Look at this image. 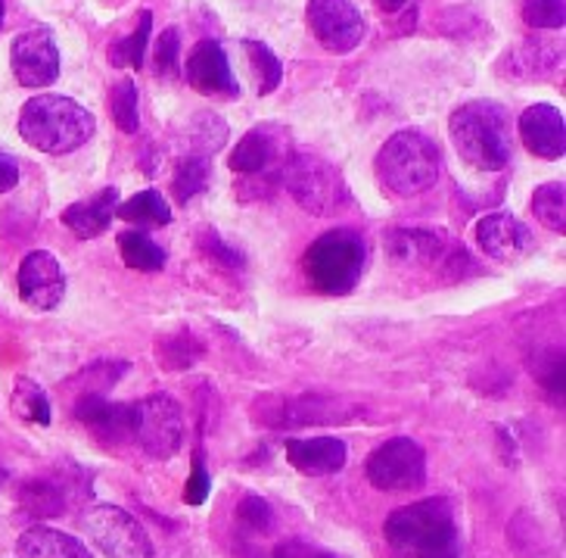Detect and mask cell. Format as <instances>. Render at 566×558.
I'll return each instance as SVG.
<instances>
[{
    "label": "cell",
    "mask_w": 566,
    "mask_h": 558,
    "mask_svg": "<svg viewBox=\"0 0 566 558\" xmlns=\"http://www.w3.org/2000/svg\"><path fill=\"white\" fill-rule=\"evenodd\" d=\"M202 254L209 256L216 266H221V269H240L243 266V256L231 250L216 231H206V237H202Z\"/></svg>",
    "instance_id": "36"
},
{
    "label": "cell",
    "mask_w": 566,
    "mask_h": 558,
    "mask_svg": "<svg viewBox=\"0 0 566 558\" xmlns=\"http://www.w3.org/2000/svg\"><path fill=\"white\" fill-rule=\"evenodd\" d=\"M118 219L134 221V225H144V228H163L171 221V206L166 204V197L159 190H140L128 197L125 204H118L116 209Z\"/></svg>",
    "instance_id": "23"
},
{
    "label": "cell",
    "mask_w": 566,
    "mask_h": 558,
    "mask_svg": "<svg viewBox=\"0 0 566 558\" xmlns=\"http://www.w3.org/2000/svg\"><path fill=\"white\" fill-rule=\"evenodd\" d=\"M19 185V163L10 153L0 151V194L13 190Z\"/></svg>",
    "instance_id": "38"
},
{
    "label": "cell",
    "mask_w": 566,
    "mask_h": 558,
    "mask_svg": "<svg viewBox=\"0 0 566 558\" xmlns=\"http://www.w3.org/2000/svg\"><path fill=\"white\" fill-rule=\"evenodd\" d=\"M308 285L327 297L355 290L365 271V244L355 231H327L302 256Z\"/></svg>",
    "instance_id": "5"
},
{
    "label": "cell",
    "mask_w": 566,
    "mask_h": 558,
    "mask_svg": "<svg viewBox=\"0 0 566 558\" xmlns=\"http://www.w3.org/2000/svg\"><path fill=\"white\" fill-rule=\"evenodd\" d=\"M19 558H94L82 546V540H75L72 534H63L56 527L34 525L29 527L17 540Z\"/></svg>",
    "instance_id": "21"
},
{
    "label": "cell",
    "mask_w": 566,
    "mask_h": 558,
    "mask_svg": "<svg viewBox=\"0 0 566 558\" xmlns=\"http://www.w3.org/2000/svg\"><path fill=\"white\" fill-rule=\"evenodd\" d=\"M281 159V147H277V135L271 125H255L252 132L243 135V141L233 147L231 153V169L237 175H247V178H259L265 175L268 169L281 172L283 166H277Z\"/></svg>",
    "instance_id": "19"
},
{
    "label": "cell",
    "mask_w": 566,
    "mask_h": 558,
    "mask_svg": "<svg viewBox=\"0 0 566 558\" xmlns=\"http://www.w3.org/2000/svg\"><path fill=\"white\" fill-rule=\"evenodd\" d=\"M116 209H118V190L116 187H106L101 194H94V197H87V200H78V204H72L69 209H63V225L72 228V235L84 237V240H91V237H101L113 219H116Z\"/></svg>",
    "instance_id": "20"
},
{
    "label": "cell",
    "mask_w": 566,
    "mask_h": 558,
    "mask_svg": "<svg viewBox=\"0 0 566 558\" xmlns=\"http://www.w3.org/2000/svg\"><path fill=\"white\" fill-rule=\"evenodd\" d=\"M97 132V122L91 116V110H84L82 103L63 97V94H41L22 106L19 113V135L25 137V144H32L34 151L63 156L84 147Z\"/></svg>",
    "instance_id": "2"
},
{
    "label": "cell",
    "mask_w": 566,
    "mask_h": 558,
    "mask_svg": "<svg viewBox=\"0 0 566 558\" xmlns=\"http://www.w3.org/2000/svg\"><path fill=\"white\" fill-rule=\"evenodd\" d=\"M243 51H247V60H250L252 69V79H255V85H259V94H271V91H277L283 79V69L281 60L274 56V51L262 44V41H243Z\"/></svg>",
    "instance_id": "28"
},
{
    "label": "cell",
    "mask_w": 566,
    "mask_h": 558,
    "mask_svg": "<svg viewBox=\"0 0 566 558\" xmlns=\"http://www.w3.org/2000/svg\"><path fill=\"white\" fill-rule=\"evenodd\" d=\"M237 518H240V525H247L255 534H265L268 527L274 525V512L262 496H243L237 506Z\"/></svg>",
    "instance_id": "35"
},
{
    "label": "cell",
    "mask_w": 566,
    "mask_h": 558,
    "mask_svg": "<svg viewBox=\"0 0 566 558\" xmlns=\"http://www.w3.org/2000/svg\"><path fill=\"white\" fill-rule=\"evenodd\" d=\"M82 527L106 558H153V540L147 527L125 508L97 503L82 515Z\"/></svg>",
    "instance_id": "7"
},
{
    "label": "cell",
    "mask_w": 566,
    "mask_h": 558,
    "mask_svg": "<svg viewBox=\"0 0 566 558\" xmlns=\"http://www.w3.org/2000/svg\"><path fill=\"white\" fill-rule=\"evenodd\" d=\"M132 441L153 458H171L184 443V412L181 406L156 393L132 406Z\"/></svg>",
    "instance_id": "8"
},
{
    "label": "cell",
    "mask_w": 566,
    "mask_h": 558,
    "mask_svg": "<svg viewBox=\"0 0 566 558\" xmlns=\"http://www.w3.org/2000/svg\"><path fill=\"white\" fill-rule=\"evenodd\" d=\"M209 185V159L202 156H184L175 169V200L178 204H190L200 190Z\"/></svg>",
    "instance_id": "30"
},
{
    "label": "cell",
    "mask_w": 566,
    "mask_h": 558,
    "mask_svg": "<svg viewBox=\"0 0 566 558\" xmlns=\"http://www.w3.org/2000/svg\"><path fill=\"white\" fill-rule=\"evenodd\" d=\"M286 462L302 474H336L349 462V446L339 437L286 441Z\"/></svg>",
    "instance_id": "18"
},
{
    "label": "cell",
    "mask_w": 566,
    "mask_h": 558,
    "mask_svg": "<svg viewBox=\"0 0 566 558\" xmlns=\"http://www.w3.org/2000/svg\"><path fill=\"white\" fill-rule=\"evenodd\" d=\"M10 66L22 87H48L60 79V51L48 29H29L13 38Z\"/></svg>",
    "instance_id": "11"
},
{
    "label": "cell",
    "mask_w": 566,
    "mask_h": 558,
    "mask_svg": "<svg viewBox=\"0 0 566 558\" xmlns=\"http://www.w3.org/2000/svg\"><path fill=\"white\" fill-rule=\"evenodd\" d=\"M206 496H209V474H206L202 458H197V462H193V468H190V477H187L184 503H187V506H202V503H206Z\"/></svg>",
    "instance_id": "37"
},
{
    "label": "cell",
    "mask_w": 566,
    "mask_h": 558,
    "mask_svg": "<svg viewBox=\"0 0 566 558\" xmlns=\"http://www.w3.org/2000/svg\"><path fill=\"white\" fill-rule=\"evenodd\" d=\"M13 412H17L22 422L41 424V427L51 424V400L29 378H19L17 381V390H13Z\"/></svg>",
    "instance_id": "29"
},
{
    "label": "cell",
    "mask_w": 566,
    "mask_h": 558,
    "mask_svg": "<svg viewBox=\"0 0 566 558\" xmlns=\"http://www.w3.org/2000/svg\"><path fill=\"white\" fill-rule=\"evenodd\" d=\"M533 216L548 231L564 235L566 231V187L560 182H548L533 194Z\"/></svg>",
    "instance_id": "27"
},
{
    "label": "cell",
    "mask_w": 566,
    "mask_h": 558,
    "mask_svg": "<svg viewBox=\"0 0 566 558\" xmlns=\"http://www.w3.org/2000/svg\"><path fill=\"white\" fill-rule=\"evenodd\" d=\"M75 418L94 434V441L109 446L132 441V406L109 403L101 393H84L75 406Z\"/></svg>",
    "instance_id": "17"
},
{
    "label": "cell",
    "mask_w": 566,
    "mask_h": 558,
    "mask_svg": "<svg viewBox=\"0 0 566 558\" xmlns=\"http://www.w3.org/2000/svg\"><path fill=\"white\" fill-rule=\"evenodd\" d=\"M560 66V48L551 41H526L504 56L501 72L514 75V79H542L551 69Z\"/></svg>",
    "instance_id": "22"
},
{
    "label": "cell",
    "mask_w": 566,
    "mask_h": 558,
    "mask_svg": "<svg viewBox=\"0 0 566 558\" xmlns=\"http://www.w3.org/2000/svg\"><path fill=\"white\" fill-rule=\"evenodd\" d=\"M3 13H7V3L0 0V25H3Z\"/></svg>",
    "instance_id": "40"
},
{
    "label": "cell",
    "mask_w": 566,
    "mask_h": 558,
    "mask_svg": "<svg viewBox=\"0 0 566 558\" xmlns=\"http://www.w3.org/2000/svg\"><path fill=\"white\" fill-rule=\"evenodd\" d=\"M19 503L29 515H38V518H56L66 512V493L60 484L53 480H44V477H34V480H25L19 487Z\"/></svg>",
    "instance_id": "24"
},
{
    "label": "cell",
    "mask_w": 566,
    "mask_h": 558,
    "mask_svg": "<svg viewBox=\"0 0 566 558\" xmlns=\"http://www.w3.org/2000/svg\"><path fill=\"white\" fill-rule=\"evenodd\" d=\"M384 244L389 259L401 266H446L454 250L451 237L439 228H392Z\"/></svg>",
    "instance_id": "13"
},
{
    "label": "cell",
    "mask_w": 566,
    "mask_h": 558,
    "mask_svg": "<svg viewBox=\"0 0 566 558\" xmlns=\"http://www.w3.org/2000/svg\"><path fill=\"white\" fill-rule=\"evenodd\" d=\"M312 558H324V556H312Z\"/></svg>",
    "instance_id": "41"
},
{
    "label": "cell",
    "mask_w": 566,
    "mask_h": 558,
    "mask_svg": "<svg viewBox=\"0 0 566 558\" xmlns=\"http://www.w3.org/2000/svg\"><path fill=\"white\" fill-rule=\"evenodd\" d=\"M118 254H122V262L134 271H159L166 266V250L144 231H122Z\"/></svg>",
    "instance_id": "25"
},
{
    "label": "cell",
    "mask_w": 566,
    "mask_h": 558,
    "mask_svg": "<svg viewBox=\"0 0 566 558\" xmlns=\"http://www.w3.org/2000/svg\"><path fill=\"white\" fill-rule=\"evenodd\" d=\"M281 182L290 197L312 216H334L346 204V185L339 172L312 153H290L283 159Z\"/></svg>",
    "instance_id": "6"
},
{
    "label": "cell",
    "mask_w": 566,
    "mask_h": 558,
    "mask_svg": "<svg viewBox=\"0 0 566 558\" xmlns=\"http://www.w3.org/2000/svg\"><path fill=\"white\" fill-rule=\"evenodd\" d=\"M150 32H153V13L150 10H144V13L137 17V29H134L128 38H122V41H113V44H109V63H113L116 69L147 66V41H150Z\"/></svg>",
    "instance_id": "26"
},
{
    "label": "cell",
    "mask_w": 566,
    "mask_h": 558,
    "mask_svg": "<svg viewBox=\"0 0 566 558\" xmlns=\"http://www.w3.org/2000/svg\"><path fill=\"white\" fill-rule=\"evenodd\" d=\"M386 542L399 558H461L454 512L446 499H420L386 518Z\"/></svg>",
    "instance_id": "1"
},
{
    "label": "cell",
    "mask_w": 566,
    "mask_h": 558,
    "mask_svg": "<svg viewBox=\"0 0 566 558\" xmlns=\"http://www.w3.org/2000/svg\"><path fill=\"white\" fill-rule=\"evenodd\" d=\"M520 141H523V147L533 156L560 159L566 151V128L560 110L551 106V103H535L530 110H523V116H520Z\"/></svg>",
    "instance_id": "15"
},
{
    "label": "cell",
    "mask_w": 566,
    "mask_h": 558,
    "mask_svg": "<svg viewBox=\"0 0 566 558\" xmlns=\"http://www.w3.org/2000/svg\"><path fill=\"white\" fill-rule=\"evenodd\" d=\"M109 113H113V122L125 135H137L140 128V110H137V87H134L132 79H122L109 97Z\"/></svg>",
    "instance_id": "31"
},
{
    "label": "cell",
    "mask_w": 566,
    "mask_h": 558,
    "mask_svg": "<svg viewBox=\"0 0 566 558\" xmlns=\"http://www.w3.org/2000/svg\"><path fill=\"white\" fill-rule=\"evenodd\" d=\"M473 237H476V247L489 259H499V262H514L533 244L526 225L516 221L511 213H489V216H483L473 228Z\"/></svg>",
    "instance_id": "16"
},
{
    "label": "cell",
    "mask_w": 566,
    "mask_h": 558,
    "mask_svg": "<svg viewBox=\"0 0 566 558\" xmlns=\"http://www.w3.org/2000/svg\"><path fill=\"white\" fill-rule=\"evenodd\" d=\"M200 355L202 343H197L193 338H187V334H175V338H168L166 343H159V359H163L166 369H187V365L200 362Z\"/></svg>",
    "instance_id": "33"
},
{
    "label": "cell",
    "mask_w": 566,
    "mask_h": 558,
    "mask_svg": "<svg viewBox=\"0 0 566 558\" xmlns=\"http://www.w3.org/2000/svg\"><path fill=\"white\" fill-rule=\"evenodd\" d=\"M377 178L396 197L427 194L439 182V147L420 132H399L377 153Z\"/></svg>",
    "instance_id": "4"
},
{
    "label": "cell",
    "mask_w": 566,
    "mask_h": 558,
    "mask_svg": "<svg viewBox=\"0 0 566 558\" xmlns=\"http://www.w3.org/2000/svg\"><path fill=\"white\" fill-rule=\"evenodd\" d=\"M454 151L464 156L473 169L501 172L514 156V141L507 116L499 103L473 101L458 106L449 118Z\"/></svg>",
    "instance_id": "3"
},
{
    "label": "cell",
    "mask_w": 566,
    "mask_h": 558,
    "mask_svg": "<svg viewBox=\"0 0 566 558\" xmlns=\"http://www.w3.org/2000/svg\"><path fill=\"white\" fill-rule=\"evenodd\" d=\"M365 474L384 493L417 490L427 480V456L411 437H392L370 453Z\"/></svg>",
    "instance_id": "9"
},
{
    "label": "cell",
    "mask_w": 566,
    "mask_h": 558,
    "mask_svg": "<svg viewBox=\"0 0 566 558\" xmlns=\"http://www.w3.org/2000/svg\"><path fill=\"white\" fill-rule=\"evenodd\" d=\"M187 79L190 87L200 91L206 97H237L240 85H237V75H233L231 63H228V53L221 51L218 41H200L190 60H187Z\"/></svg>",
    "instance_id": "14"
},
{
    "label": "cell",
    "mask_w": 566,
    "mask_h": 558,
    "mask_svg": "<svg viewBox=\"0 0 566 558\" xmlns=\"http://www.w3.org/2000/svg\"><path fill=\"white\" fill-rule=\"evenodd\" d=\"M405 3H411V0H380V10L384 13H399Z\"/></svg>",
    "instance_id": "39"
},
{
    "label": "cell",
    "mask_w": 566,
    "mask_h": 558,
    "mask_svg": "<svg viewBox=\"0 0 566 558\" xmlns=\"http://www.w3.org/2000/svg\"><path fill=\"white\" fill-rule=\"evenodd\" d=\"M178 51H181V34H178V29H166L156 41V51H153V72L159 79L178 75Z\"/></svg>",
    "instance_id": "34"
},
{
    "label": "cell",
    "mask_w": 566,
    "mask_h": 558,
    "mask_svg": "<svg viewBox=\"0 0 566 558\" xmlns=\"http://www.w3.org/2000/svg\"><path fill=\"white\" fill-rule=\"evenodd\" d=\"M520 17L530 29H564L566 0H523Z\"/></svg>",
    "instance_id": "32"
},
{
    "label": "cell",
    "mask_w": 566,
    "mask_h": 558,
    "mask_svg": "<svg viewBox=\"0 0 566 558\" xmlns=\"http://www.w3.org/2000/svg\"><path fill=\"white\" fill-rule=\"evenodd\" d=\"M308 29L331 53H349L365 38V19L352 0H308Z\"/></svg>",
    "instance_id": "10"
},
{
    "label": "cell",
    "mask_w": 566,
    "mask_h": 558,
    "mask_svg": "<svg viewBox=\"0 0 566 558\" xmlns=\"http://www.w3.org/2000/svg\"><path fill=\"white\" fill-rule=\"evenodd\" d=\"M66 293V275L60 269L56 256L48 250H34L19 266V297L22 303L32 306L38 312L56 309Z\"/></svg>",
    "instance_id": "12"
}]
</instances>
